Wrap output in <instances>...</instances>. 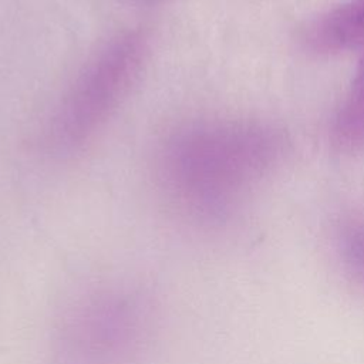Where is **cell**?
<instances>
[{
	"instance_id": "cell-3",
	"label": "cell",
	"mask_w": 364,
	"mask_h": 364,
	"mask_svg": "<svg viewBox=\"0 0 364 364\" xmlns=\"http://www.w3.org/2000/svg\"><path fill=\"white\" fill-rule=\"evenodd\" d=\"M146 330L141 296L108 291L71 316L63 334L64 364H128Z\"/></svg>"
},
{
	"instance_id": "cell-1",
	"label": "cell",
	"mask_w": 364,
	"mask_h": 364,
	"mask_svg": "<svg viewBox=\"0 0 364 364\" xmlns=\"http://www.w3.org/2000/svg\"><path fill=\"white\" fill-rule=\"evenodd\" d=\"M269 138L266 129L247 122L212 119L179 125L158 146V182L179 212L216 220L266 166Z\"/></svg>"
},
{
	"instance_id": "cell-6",
	"label": "cell",
	"mask_w": 364,
	"mask_h": 364,
	"mask_svg": "<svg viewBox=\"0 0 364 364\" xmlns=\"http://www.w3.org/2000/svg\"><path fill=\"white\" fill-rule=\"evenodd\" d=\"M337 250L344 272L364 287V215L347 219L340 228Z\"/></svg>"
},
{
	"instance_id": "cell-7",
	"label": "cell",
	"mask_w": 364,
	"mask_h": 364,
	"mask_svg": "<svg viewBox=\"0 0 364 364\" xmlns=\"http://www.w3.org/2000/svg\"><path fill=\"white\" fill-rule=\"evenodd\" d=\"M145 1H148V0H145Z\"/></svg>"
},
{
	"instance_id": "cell-5",
	"label": "cell",
	"mask_w": 364,
	"mask_h": 364,
	"mask_svg": "<svg viewBox=\"0 0 364 364\" xmlns=\"http://www.w3.org/2000/svg\"><path fill=\"white\" fill-rule=\"evenodd\" d=\"M331 141L346 152L364 151V57L331 122Z\"/></svg>"
},
{
	"instance_id": "cell-4",
	"label": "cell",
	"mask_w": 364,
	"mask_h": 364,
	"mask_svg": "<svg viewBox=\"0 0 364 364\" xmlns=\"http://www.w3.org/2000/svg\"><path fill=\"white\" fill-rule=\"evenodd\" d=\"M304 40L317 53H340L364 47V0H348L310 23Z\"/></svg>"
},
{
	"instance_id": "cell-2",
	"label": "cell",
	"mask_w": 364,
	"mask_h": 364,
	"mask_svg": "<svg viewBox=\"0 0 364 364\" xmlns=\"http://www.w3.org/2000/svg\"><path fill=\"white\" fill-rule=\"evenodd\" d=\"M148 53L141 30H127L104 43L63 94L43 132L46 149L65 156L84 148L105 125L136 80Z\"/></svg>"
}]
</instances>
